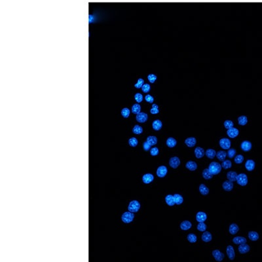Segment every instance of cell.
Returning a JSON list of instances; mask_svg holds the SVG:
<instances>
[{"mask_svg": "<svg viewBox=\"0 0 262 262\" xmlns=\"http://www.w3.org/2000/svg\"><path fill=\"white\" fill-rule=\"evenodd\" d=\"M209 170L213 175H217L221 172L222 165L217 162H212L210 164L209 166Z\"/></svg>", "mask_w": 262, "mask_h": 262, "instance_id": "cell-1", "label": "cell"}, {"mask_svg": "<svg viewBox=\"0 0 262 262\" xmlns=\"http://www.w3.org/2000/svg\"><path fill=\"white\" fill-rule=\"evenodd\" d=\"M134 218V214H133V212H131L130 211L124 212L121 216V220L125 223H129L132 222Z\"/></svg>", "mask_w": 262, "mask_h": 262, "instance_id": "cell-2", "label": "cell"}, {"mask_svg": "<svg viewBox=\"0 0 262 262\" xmlns=\"http://www.w3.org/2000/svg\"><path fill=\"white\" fill-rule=\"evenodd\" d=\"M140 209V204L138 200H132V201L129 203L128 206V210L131 212H137Z\"/></svg>", "mask_w": 262, "mask_h": 262, "instance_id": "cell-3", "label": "cell"}, {"mask_svg": "<svg viewBox=\"0 0 262 262\" xmlns=\"http://www.w3.org/2000/svg\"><path fill=\"white\" fill-rule=\"evenodd\" d=\"M237 182L241 186H245L248 183V177L245 174H240L237 176Z\"/></svg>", "mask_w": 262, "mask_h": 262, "instance_id": "cell-4", "label": "cell"}, {"mask_svg": "<svg viewBox=\"0 0 262 262\" xmlns=\"http://www.w3.org/2000/svg\"><path fill=\"white\" fill-rule=\"evenodd\" d=\"M220 145L224 149H228L231 147V141L228 138H222L220 140Z\"/></svg>", "mask_w": 262, "mask_h": 262, "instance_id": "cell-5", "label": "cell"}, {"mask_svg": "<svg viewBox=\"0 0 262 262\" xmlns=\"http://www.w3.org/2000/svg\"><path fill=\"white\" fill-rule=\"evenodd\" d=\"M148 119V115L144 112H140V113L137 114L136 116V119L139 122H145Z\"/></svg>", "mask_w": 262, "mask_h": 262, "instance_id": "cell-6", "label": "cell"}, {"mask_svg": "<svg viewBox=\"0 0 262 262\" xmlns=\"http://www.w3.org/2000/svg\"><path fill=\"white\" fill-rule=\"evenodd\" d=\"M167 168L165 166H161L157 170V175L159 178H163L167 174Z\"/></svg>", "mask_w": 262, "mask_h": 262, "instance_id": "cell-7", "label": "cell"}, {"mask_svg": "<svg viewBox=\"0 0 262 262\" xmlns=\"http://www.w3.org/2000/svg\"><path fill=\"white\" fill-rule=\"evenodd\" d=\"M227 134L228 135V137H229L231 138H234L239 135V131L237 128L232 127L229 129H228L227 131Z\"/></svg>", "mask_w": 262, "mask_h": 262, "instance_id": "cell-8", "label": "cell"}, {"mask_svg": "<svg viewBox=\"0 0 262 262\" xmlns=\"http://www.w3.org/2000/svg\"><path fill=\"white\" fill-rule=\"evenodd\" d=\"M169 165L173 168H176L180 165V160L178 157H173L169 161Z\"/></svg>", "mask_w": 262, "mask_h": 262, "instance_id": "cell-9", "label": "cell"}, {"mask_svg": "<svg viewBox=\"0 0 262 262\" xmlns=\"http://www.w3.org/2000/svg\"><path fill=\"white\" fill-rule=\"evenodd\" d=\"M212 255L214 257V259L217 261H222L224 258V254L218 250H214L212 252Z\"/></svg>", "mask_w": 262, "mask_h": 262, "instance_id": "cell-10", "label": "cell"}, {"mask_svg": "<svg viewBox=\"0 0 262 262\" xmlns=\"http://www.w3.org/2000/svg\"><path fill=\"white\" fill-rule=\"evenodd\" d=\"M226 252H227V254L228 257H229V258L231 260H234L235 256V254L234 248H233V247L232 246H231V245H229V246H228L227 247Z\"/></svg>", "mask_w": 262, "mask_h": 262, "instance_id": "cell-11", "label": "cell"}, {"mask_svg": "<svg viewBox=\"0 0 262 262\" xmlns=\"http://www.w3.org/2000/svg\"><path fill=\"white\" fill-rule=\"evenodd\" d=\"M207 219V215L203 212H199L196 215V220L198 222H204Z\"/></svg>", "mask_w": 262, "mask_h": 262, "instance_id": "cell-12", "label": "cell"}, {"mask_svg": "<svg viewBox=\"0 0 262 262\" xmlns=\"http://www.w3.org/2000/svg\"><path fill=\"white\" fill-rule=\"evenodd\" d=\"M240 147L243 151H248L252 149V143L249 141L245 140L242 142V144L240 145Z\"/></svg>", "mask_w": 262, "mask_h": 262, "instance_id": "cell-13", "label": "cell"}, {"mask_svg": "<svg viewBox=\"0 0 262 262\" xmlns=\"http://www.w3.org/2000/svg\"><path fill=\"white\" fill-rule=\"evenodd\" d=\"M154 180V175L151 174H149V173L148 174H144L142 177L143 182H144V183H146V184L151 183Z\"/></svg>", "mask_w": 262, "mask_h": 262, "instance_id": "cell-14", "label": "cell"}, {"mask_svg": "<svg viewBox=\"0 0 262 262\" xmlns=\"http://www.w3.org/2000/svg\"><path fill=\"white\" fill-rule=\"evenodd\" d=\"M222 187H223V188L224 189V190H225V191H230L233 188V182H231V181H229V180H228V181L224 182L223 183V185H222Z\"/></svg>", "mask_w": 262, "mask_h": 262, "instance_id": "cell-15", "label": "cell"}, {"mask_svg": "<svg viewBox=\"0 0 262 262\" xmlns=\"http://www.w3.org/2000/svg\"><path fill=\"white\" fill-rule=\"evenodd\" d=\"M250 246L246 243L240 244L239 246V251L240 254H246L250 251Z\"/></svg>", "mask_w": 262, "mask_h": 262, "instance_id": "cell-16", "label": "cell"}, {"mask_svg": "<svg viewBox=\"0 0 262 262\" xmlns=\"http://www.w3.org/2000/svg\"><path fill=\"white\" fill-rule=\"evenodd\" d=\"M255 162L253 160L249 159L246 161V164H245V167H246V170L248 171H252L255 168Z\"/></svg>", "mask_w": 262, "mask_h": 262, "instance_id": "cell-17", "label": "cell"}, {"mask_svg": "<svg viewBox=\"0 0 262 262\" xmlns=\"http://www.w3.org/2000/svg\"><path fill=\"white\" fill-rule=\"evenodd\" d=\"M196 143H197L196 139H195V138H193V137L188 138L185 140V144L189 148L194 147V146L195 145Z\"/></svg>", "mask_w": 262, "mask_h": 262, "instance_id": "cell-18", "label": "cell"}, {"mask_svg": "<svg viewBox=\"0 0 262 262\" xmlns=\"http://www.w3.org/2000/svg\"><path fill=\"white\" fill-rule=\"evenodd\" d=\"M195 154L197 159H200L205 155V150L200 147H197L195 149Z\"/></svg>", "mask_w": 262, "mask_h": 262, "instance_id": "cell-19", "label": "cell"}, {"mask_svg": "<svg viewBox=\"0 0 262 262\" xmlns=\"http://www.w3.org/2000/svg\"><path fill=\"white\" fill-rule=\"evenodd\" d=\"M237 173L233 171H231L227 172V179L229 180L231 182H235L237 181Z\"/></svg>", "mask_w": 262, "mask_h": 262, "instance_id": "cell-20", "label": "cell"}, {"mask_svg": "<svg viewBox=\"0 0 262 262\" xmlns=\"http://www.w3.org/2000/svg\"><path fill=\"white\" fill-rule=\"evenodd\" d=\"M212 235H211L210 233L208 232V231H204V233L202 235V240L204 241V242L208 243L211 241L212 240Z\"/></svg>", "mask_w": 262, "mask_h": 262, "instance_id": "cell-21", "label": "cell"}, {"mask_svg": "<svg viewBox=\"0 0 262 262\" xmlns=\"http://www.w3.org/2000/svg\"><path fill=\"white\" fill-rule=\"evenodd\" d=\"M162 126H163L162 122L160 121V120H159V119L155 120L154 122H153V123H152V127H153V128H154L155 131H157L161 130V128H162Z\"/></svg>", "mask_w": 262, "mask_h": 262, "instance_id": "cell-22", "label": "cell"}, {"mask_svg": "<svg viewBox=\"0 0 262 262\" xmlns=\"http://www.w3.org/2000/svg\"><path fill=\"white\" fill-rule=\"evenodd\" d=\"M165 201L166 203V204L170 206H174L175 205V201H174V195H168L165 197Z\"/></svg>", "mask_w": 262, "mask_h": 262, "instance_id": "cell-23", "label": "cell"}, {"mask_svg": "<svg viewBox=\"0 0 262 262\" xmlns=\"http://www.w3.org/2000/svg\"><path fill=\"white\" fill-rule=\"evenodd\" d=\"M186 166L187 168L190 170V171H195V170L197 169V163L195 162L189 161H188V163H186Z\"/></svg>", "mask_w": 262, "mask_h": 262, "instance_id": "cell-24", "label": "cell"}, {"mask_svg": "<svg viewBox=\"0 0 262 262\" xmlns=\"http://www.w3.org/2000/svg\"><path fill=\"white\" fill-rule=\"evenodd\" d=\"M233 242L236 244H241L246 243V239L243 237H237L233 239Z\"/></svg>", "mask_w": 262, "mask_h": 262, "instance_id": "cell-25", "label": "cell"}, {"mask_svg": "<svg viewBox=\"0 0 262 262\" xmlns=\"http://www.w3.org/2000/svg\"><path fill=\"white\" fill-rule=\"evenodd\" d=\"M191 226H192L191 223L189 222V221H183V222L180 224V228H181L182 230H185V231L189 229L191 227Z\"/></svg>", "mask_w": 262, "mask_h": 262, "instance_id": "cell-26", "label": "cell"}, {"mask_svg": "<svg viewBox=\"0 0 262 262\" xmlns=\"http://www.w3.org/2000/svg\"><path fill=\"white\" fill-rule=\"evenodd\" d=\"M248 237L252 241H256L259 239V234L256 231H250L248 233Z\"/></svg>", "mask_w": 262, "mask_h": 262, "instance_id": "cell-27", "label": "cell"}, {"mask_svg": "<svg viewBox=\"0 0 262 262\" xmlns=\"http://www.w3.org/2000/svg\"><path fill=\"white\" fill-rule=\"evenodd\" d=\"M226 156H227V153L224 151H220L218 152H217V154H216L217 158L221 161H225Z\"/></svg>", "mask_w": 262, "mask_h": 262, "instance_id": "cell-28", "label": "cell"}, {"mask_svg": "<svg viewBox=\"0 0 262 262\" xmlns=\"http://www.w3.org/2000/svg\"><path fill=\"white\" fill-rule=\"evenodd\" d=\"M239 230V226L235 223H232L229 227V233L232 235H235Z\"/></svg>", "mask_w": 262, "mask_h": 262, "instance_id": "cell-29", "label": "cell"}, {"mask_svg": "<svg viewBox=\"0 0 262 262\" xmlns=\"http://www.w3.org/2000/svg\"><path fill=\"white\" fill-rule=\"evenodd\" d=\"M166 145H167L168 147H169V148H174V146L176 145L177 142H176V140H175L174 138L171 137V138H168L167 139V140H166Z\"/></svg>", "mask_w": 262, "mask_h": 262, "instance_id": "cell-30", "label": "cell"}, {"mask_svg": "<svg viewBox=\"0 0 262 262\" xmlns=\"http://www.w3.org/2000/svg\"><path fill=\"white\" fill-rule=\"evenodd\" d=\"M203 178L206 180H210L211 178H212L213 174L210 172L209 168H206L203 171Z\"/></svg>", "mask_w": 262, "mask_h": 262, "instance_id": "cell-31", "label": "cell"}, {"mask_svg": "<svg viewBox=\"0 0 262 262\" xmlns=\"http://www.w3.org/2000/svg\"><path fill=\"white\" fill-rule=\"evenodd\" d=\"M199 191L202 195H206L209 193V189L205 185L200 184V186H199Z\"/></svg>", "mask_w": 262, "mask_h": 262, "instance_id": "cell-32", "label": "cell"}, {"mask_svg": "<svg viewBox=\"0 0 262 262\" xmlns=\"http://www.w3.org/2000/svg\"><path fill=\"white\" fill-rule=\"evenodd\" d=\"M206 155L207 157L212 159H214V157L216 155V152L212 149H209L206 151Z\"/></svg>", "mask_w": 262, "mask_h": 262, "instance_id": "cell-33", "label": "cell"}, {"mask_svg": "<svg viewBox=\"0 0 262 262\" xmlns=\"http://www.w3.org/2000/svg\"><path fill=\"white\" fill-rule=\"evenodd\" d=\"M146 141H147L151 145H154L155 144H157V138L154 137V136H149V137L147 138Z\"/></svg>", "mask_w": 262, "mask_h": 262, "instance_id": "cell-34", "label": "cell"}, {"mask_svg": "<svg viewBox=\"0 0 262 262\" xmlns=\"http://www.w3.org/2000/svg\"><path fill=\"white\" fill-rule=\"evenodd\" d=\"M174 201H175L176 205H181V204L183 201L182 196L179 195V194H174Z\"/></svg>", "mask_w": 262, "mask_h": 262, "instance_id": "cell-35", "label": "cell"}, {"mask_svg": "<svg viewBox=\"0 0 262 262\" xmlns=\"http://www.w3.org/2000/svg\"><path fill=\"white\" fill-rule=\"evenodd\" d=\"M238 122H239V124L240 125H242V126L246 125L248 122L247 117L244 116V115L240 116L239 118H238Z\"/></svg>", "mask_w": 262, "mask_h": 262, "instance_id": "cell-36", "label": "cell"}, {"mask_svg": "<svg viewBox=\"0 0 262 262\" xmlns=\"http://www.w3.org/2000/svg\"><path fill=\"white\" fill-rule=\"evenodd\" d=\"M141 110V106L140 104H135L132 107V112L134 114H138L140 112Z\"/></svg>", "mask_w": 262, "mask_h": 262, "instance_id": "cell-37", "label": "cell"}, {"mask_svg": "<svg viewBox=\"0 0 262 262\" xmlns=\"http://www.w3.org/2000/svg\"><path fill=\"white\" fill-rule=\"evenodd\" d=\"M132 132L135 134H140L143 132V128L140 125H135L134 128H132Z\"/></svg>", "mask_w": 262, "mask_h": 262, "instance_id": "cell-38", "label": "cell"}, {"mask_svg": "<svg viewBox=\"0 0 262 262\" xmlns=\"http://www.w3.org/2000/svg\"><path fill=\"white\" fill-rule=\"evenodd\" d=\"M121 115H122V116L123 117H125V118H128V117H129V115H130L131 111H130V110H129L128 108H123V109H122V110H121Z\"/></svg>", "mask_w": 262, "mask_h": 262, "instance_id": "cell-39", "label": "cell"}, {"mask_svg": "<svg viewBox=\"0 0 262 262\" xmlns=\"http://www.w3.org/2000/svg\"><path fill=\"white\" fill-rule=\"evenodd\" d=\"M138 140L134 137L131 138L128 140V144L129 145L131 146V147H136V146L138 145Z\"/></svg>", "mask_w": 262, "mask_h": 262, "instance_id": "cell-40", "label": "cell"}, {"mask_svg": "<svg viewBox=\"0 0 262 262\" xmlns=\"http://www.w3.org/2000/svg\"><path fill=\"white\" fill-rule=\"evenodd\" d=\"M231 166H232V164H231V162L229 160H226V161H223L222 163V167L224 169L230 168Z\"/></svg>", "mask_w": 262, "mask_h": 262, "instance_id": "cell-41", "label": "cell"}, {"mask_svg": "<svg viewBox=\"0 0 262 262\" xmlns=\"http://www.w3.org/2000/svg\"><path fill=\"white\" fill-rule=\"evenodd\" d=\"M159 106L155 104H152V108L150 110V113L151 114H159Z\"/></svg>", "mask_w": 262, "mask_h": 262, "instance_id": "cell-42", "label": "cell"}, {"mask_svg": "<svg viewBox=\"0 0 262 262\" xmlns=\"http://www.w3.org/2000/svg\"><path fill=\"white\" fill-rule=\"evenodd\" d=\"M197 229L200 231L204 232L206 229V224L204 222H199V224L197 225Z\"/></svg>", "mask_w": 262, "mask_h": 262, "instance_id": "cell-43", "label": "cell"}, {"mask_svg": "<svg viewBox=\"0 0 262 262\" xmlns=\"http://www.w3.org/2000/svg\"><path fill=\"white\" fill-rule=\"evenodd\" d=\"M197 236L195 235V234H189L188 236V240L189 241L190 243H194L197 242Z\"/></svg>", "mask_w": 262, "mask_h": 262, "instance_id": "cell-44", "label": "cell"}, {"mask_svg": "<svg viewBox=\"0 0 262 262\" xmlns=\"http://www.w3.org/2000/svg\"><path fill=\"white\" fill-rule=\"evenodd\" d=\"M243 161H244V157L242 155H238L235 157V162L237 164H240V163H242L243 162Z\"/></svg>", "mask_w": 262, "mask_h": 262, "instance_id": "cell-45", "label": "cell"}, {"mask_svg": "<svg viewBox=\"0 0 262 262\" xmlns=\"http://www.w3.org/2000/svg\"><path fill=\"white\" fill-rule=\"evenodd\" d=\"M150 89H151V87L148 83L144 84V85H143V86L142 87V90L143 92H144V93H149V91H150Z\"/></svg>", "mask_w": 262, "mask_h": 262, "instance_id": "cell-46", "label": "cell"}, {"mask_svg": "<svg viewBox=\"0 0 262 262\" xmlns=\"http://www.w3.org/2000/svg\"><path fill=\"white\" fill-rule=\"evenodd\" d=\"M233 125H234L233 122L230 120H227L224 122V127H225V128L227 129H229L233 127Z\"/></svg>", "mask_w": 262, "mask_h": 262, "instance_id": "cell-47", "label": "cell"}, {"mask_svg": "<svg viewBox=\"0 0 262 262\" xmlns=\"http://www.w3.org/2000/svg\"><path fill=\"white\" fill-rule=\"evenodd\" d=\"M144 83V79H142V78H140V79H138L137 83L134 85V87H135V88H140L143 86Z\"/></svg>", "mask_w": 262, "mask_h": 262, "instance_id": "cell-48", "label": "cell"}, {"mask_svg": "<svg viewBox=\"0 0 262 262\" xmlns=\"http://www.w3.org/2000/svg\"><path fill=\"white\" fill-rule=\"evenodd\" d=\"M148 79L150 83H155L156 79H157V76L155 74H149L148 76Z\"/></svg>", "mask_w": 262, "mask_h": 262, "instance_id": "cell-49", "label": "cell"}, {"mask_svg": "<svg viewBox=\"0 0 262 262\" xmlns=\"http://www.w3.org/2000/svg\"><path fill=\"white\" fill-rule=\"evenodd\" d=\"M143 98H143L142 94L140 93H137L134 95V99L138 103H140L141 102H142Z\"/></svg>", "mask_w": 262, "mask_h": 262, "instance_id": "cell-50", "label": "cell"}, {"mask_svg": "<svg viewBox=\"0 0 262 262\" xmlns=\"http://www.w3.org/2000/svg\"><path fill=\"white\" fill-rule=\"evenodd\" d=\"M236 154V150L235 149H230L227 151V156L229 158H233Z\"/></svg>", "mask_w": 262, "mask_h": 262, "instance_id": "cell-51", "label": "cell"}, {"mask_svg": "<svg viewBox=\"0 0 262 262\" xmlns=\"http://www.w3.org/2000/svg\"><path fill=\"white\" fill-rule=\"evenodd\" d=\"M145 100L146 102H148L150 103V104L154 103V97H153L152 96H151L150 94H147V95H146V96H145Z\"/></svg>", "mask_w": 262, "mask_h": 262, "instance_id": "cell-52", "label": "cell"}, {"mask_svg": "<svg viewBox=\"0 0 262 262\" xmlns=\"http://www.w3.org/2000/svg\"><path fill=\"white\" fill-rule=\"evenodd\" d=\"M150 154L152 156H156L159 154V149L157 148H154L151 149Z\"/></svg>", "mask_w": 262, "mask_h": 262, "instance_id": "cell-53", "label": "cell"}, {"mask_svg": "<svg viewBox=\"0 0 262 262\" xmlns=\"http://www.w3.org/2000/svg\"><path fill=\"white\" fill-rule=\"evenodd\" d=\"M151 145L149 144L147 141H145L144 143V144H143V148H144V149L145 151L149 150V149H150V148H151Z\"/></svg>", "mask_w": 262, "mask_h": 262, "instance_id": "cell-54", "label": "cell"}, {"mask_svg": "<svg viewBox=\"0 0 262 262\" xmlns=\"http://www.w3.org/2000/svg\"><path fill=\"white\" fill-rule=\"evenodd\" d=\"M93 15H89V16H88V22H89V23L93 22Z\"/></svg>", "mask_w": 262, "mask_h": 262, "instance_id": "cell-55", "label": "cell"}]
</instances>
